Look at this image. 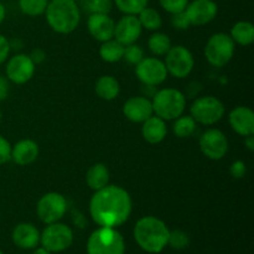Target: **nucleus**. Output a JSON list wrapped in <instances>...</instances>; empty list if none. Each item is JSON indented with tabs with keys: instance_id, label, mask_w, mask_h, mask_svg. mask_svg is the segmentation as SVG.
Segmentation results:
<instances>
[{
	"instance_id": "b1692460",
	"label": "nucleus",
	"mask_w": 254,
	"mask_h": 254,
	"mask_svg": "<svg viewBox=\"0 0 254 254\" xmlns=\"http://www.w3.org/2000/svg\"><path fill=\"white\" fill-rule=\"evenodd\" d=\"M230 36L235 44L250 46L254 41V26L250 21H238L231 29Z\"/></svg>"
},
{
	"instance_id": "2eb2a0df",
	"label": "nucleus",
	"mask_w": 254,
	"mask_h": 254,
	"mask_svg": "<svg viewBox=\"0 0 254 254\" xmlns=\"http://www.w3.org/2000/svg\"><path fill=\"white\" fill-rule=\"evenodd\" d=\"M143 27L136 15H124L114 27V39L123 46L135 44L140 37Z\"/></svg>"
},
{
	"instance_id": "ddd939ff",
	"label": "nucleus",
	"mask_w": 254,
	"mask_h": 254,
	"mask_svg": "<svg viewBox=\"0 0 254 254\" xmlns=\"http://www.w3.org/2000/svg\"><path fill=\"white\" fill-rule=\"evenodd\" d=\"M36 64L29 55L12 56L6 64V78L15 84H24L34 77Z\"/></svg>"
},
{
	"instance_id": "cd10ccee",
	"label": "nucleus",
	"mask_w": 254,
	"mask_h": 254,
	"mask_svg": "<svg viewBox=\"0 0 254 254\" xmlns=\"http://www.w3.org/2000/svg\"><path fill=\"white\" fill-rule=\"evenodd\" d=\"M174 121H175V123L173 126V131L178 138H189L195 133L197 123L193 121L191 116H184L183 114Z\"/></svg>"
},
{
	"instance_id": "c85d7f7f",
	"label": "nucleus",
	"mask_w": 254,
	"mask_h": 254,
	"mask_svg": "<svg viewBox=\"0 0 254 254\" xmlns=\"http://www.w3.org/2000/svg\"><path fill=\"white\" fill-rule=\"evenodd\" d=\"M50 0H19V7L27 16H40L46 11Z\"/></svg>"
},
{
	"instance_id": "a18cd8bd",
	"label": "nucleus",
	"mask_w": 254,
	"mask_h": 254,
	"mask_svg": "<svg viewBox=\"0 0 254 254\" xmlns=\"http://www.w3.org/2000/svg\"><path fill=\"white\" fill-rule=\"evenodd\" d=\"M0 254H4V253H2V251H0Z\"/></svg>"
},
{
	"instance_id": "f03ea898",
	"label": "nucleus",
	"mask_w": 254,
	"mask_h": 254,
	"mask_svg": "<svg viewBox=\"0 0 254 254\" xmlns=\"http://www.w3.org/2000/svg\"><path fill=\"white\" fill-rule=\"evenodd\" d=\"M170 230L155 216L141 217L134 227V238L139 247L148 253H160L168 246Z\"/></svg>"
},
{
	"instance_id": "dca6fc26",
	"label": "nucleus",
	"mask_w": 254,
	"mask_h": 254,
	"mask_svg": "<svg viewBox=\"0 0 254 254\" xmlns=\"http://www.w3.org/2000/svg\"><path fill=\"white\" fill-rule=\"evenodd\" d=\"M123 114L128 121L133 123H143L154 114L153 104L146 97H130L124 103Z\"/></svg>"
},
{
	"instance_id": "c03bdc74",
	"label": "nucleus",
	"mask_w": 254,
	"mask_h": 254,
	"mask_svg": "<svg viewBox=\"0 0 254 254\" xmlns=\"http://www.w3.org/2000/svg\"><path fill=\"white\" fill-rule=\"evenodd\" d=\"M1 121H2V112L1 109H0V123H1Z\"/></svg>"
},
{
	"instance_id": "4c0bfd02",
	"label": "nucleus",
	"mask_w": 254,
	"mask_h": 254,
	"mask_svg": "<svg viewBox=\"0 0 254 254\" xmlns=\"http://www.w3.org/2000/svg\"><path fill=\"white\" fill-rule=\"evenodd\" d=\"M10 49H11V45H10L9 40L4 35H0V64L6 61L10 54Z\"/></svg>"
},
{
	"instance_id": "0eeeda50",
	"label": "nucleus",
	"mask_w": 254,
	"mask_h": 254,
	"mask_svg": "<svg viewBox=\"0 0 254 254\" xmlns=\"http://www.w3.org/2000/svg\"><path fill=\"white\" fill-rule=\"evenodd\" d=\"M190 116L197 124L213 126L225 116V106L213 96H205L195 99L190 107Z\"/></svg>"
},
{
	"instance_id": "c756f323",
	"label": "nucleus",
	"mask_w": 254,
	"mask_h": 254,
	"mask_svg": "<svg viewBox=\"0 0 254 254\" xmlns=\"http://www.w3.org/2000/svg\"><path fill=\"white\" fill-rule=\"evenodd\" d=\"M148 2L149 0H114L116 6L124 15H138L148 6Z\"/></svg>"
},
{
	"instance_id": "7ed1b4c3",
	"label": "nucleus",
	"mask_w": 254,
	"mask_h": 254,
	"mask_svg": "<svg viewBox=\"0 0 254 254\" xmlns=\"http://www.w3.org/2000/svg\"><path fill=\"white\" fill-rule=\"evenodd\" d=\"M45 15L49 26L57 34H71L81 21V11L76 0H51Z\"/></svg>"
},
{
	"instance_id": "6e6552de",
	"label": "nucleus",
	"mask_w": 254,
	"mask_h": 254,
	"mask_svg": "<svg viewBox=\"0 0 254 254\" xmlns=\"http://www.w3.org/2000/svg\"><path fill=\"white\" fill-rule=\"evenodd\" d=\"M40 243L51 253L64 252L73 243V232L64 223H50L40 235Z\"/></svg>"
},
{
	"instance_id": "9b49d317",
	"label": "nucleus",
	"mask_w": 254,
	"mask_h": 254,
	"mask_svg": "<svg viewBox=\"0 0 254 254\" xmlns=\"http://www.w3.org/2000/svg\"><path fill=\"white\" fill-rule=\"evenodd\" d=\"M135 74L139 81L148 87L159 86L168 77L165 64L158 57H144L135 64Z\"/></svg>"
},
{
	"instance_id": "423d86ee",
	"label": "nucleus",
	"mask_w": 254,
	"mask_h": 254,
	"mask_svg": "<svg viewBox=\"0 0 254 254\" xmlns=\"http://www.w3.org/2000/svg\"><path fill=\"white\" fill-rule=\"evenodd\" d=\"M236 44L225 32H218L208 39L205 46V57L213 67H223L232 60Z\"/></svg>"
},
{
	"instance_id": "c9c22d12",
	"label": "nucleus",
	"mask_w": 254,
	"mask_h": 254,
	"mask_svg": "<svg viewBox=\"0 0 254 254\" xmlns=\"http://www.w3.org/2000/svg\"><path fill=\"white\" fill-rule=\"evenodd\" d=\"M11 160V145L9 141L0 135V165Z\"/></svg>"
},
{
	"instance_id": "f8f14e48",
	"label": "nucleus",
	"mask_w": 254,
	"mask_h": 254,
	"mask_svg": "<svg viewBox=\"0 0 254 254\" xmlns=\"http://www.w3.org/2000/svg\"><path fill=\"white\" fill-rule=\"evenodd\" d=\"M200 150L210 160H221L228 151V139L220 129H207L198 140Z\"/></svg>"
},
{
	"instance_id": "72a5a7b5",
	"label": "nucleus",
	"mask_w": 254,
	"mask_h": 254,
	"mask_svg": "<svg viewBox=\"0 0 254 254\" xmlns=\"http://www.w3.org/2000/svg\"><path fill=\"white\" fill-rule=\"evenodd\" d=\"M161 7L169 14H176V12H181L186 9L189 4V0H159Z\"/></svg>"
},
{
	"instance_id": "5701e85b",
	"label": "nucleus",
	"mask_w": 254,
	"mask_h": 254,
	"mask_svg": "<svg viewBox=\"0 0 254 254\" xmlns=\"http://www.w3.org/2000/svg\"><path fill=\"white\" fill-rule=\"evenodd\" d=\"M94 91L101 99L113 101L119 96L121 84L116 77L106 74V76H102L97 79L96 84H94Z\"/></svg>"
},
{
	"instance_id": "4468645a",
	"label": "nucleus",
	"mask_w": 254,
	"mask_h": 254,
	"mask_svg": "<svg viewBox=\"0 0 254 254\" xmlns=\"http://www.w3.org/2000/svg\"><path fill=\"white\" fill-rule=\"evenodd\" d=\"M191 26H202L217 16L218 6L213 0H193L185 9Z\"/></svg>"
},
{
	"instance_id": "aec40b11",
	"label": "nucleus",
	"mask_w": 254,
	"mask_h": 254,
	"mask_svg": "<svg viewBox=\"0 0 254 254\" xmlns=\"http://www.w3.org/2000/svg\"><path fill=\"white\" fill-rule=\"evenodd\" d=\"M39 153V145L31 139H22L11 146V159L19 166H26L34 163Z\"/></svg>"
},
{
	"instance_id": "412c9836",
	"label": "nucleus",
	"mask_w": 254,
	"mask_h": 254,
	"mask_svg": "<svg viewBox=\"0 0 254 254\" xmlns=\"http://www.w3.org/2000/svg\"><path fill=\"white\" fill-rule=\"evenodd\" d=\"M141 126V135L144 140L149 144H159L165 139L168 134V127L164 119L158 116H151L150 118L143 122Z\"/></svg>"
},
{
	"instance_id": "1a4fd4ad",
	"label": "nucleus",
	"mask_w": 254,
	"mask_h": 254,
	"mask_svg": "<svg viewBox=\"0 0 254 254\" xmlns=\"http://www.w3.org/2000/svg\"><path fill=\"white\" fill-rule=\"evenodd\" d=\"M165 56L166 71L175 78H185L192 72L195 60L188 47L181 45L171 46Z\"/></svg>"
},
{
	"instance_id": "20e7f679",
	"label": "nucleus",
	"mask_w": 254,
	"mask_h": 254,
	"mask_svg": "<svg viewBox=\"0 0 254 254\" xmlns=\"http://www.w3.org/2000/svg\"><path fill=\"white\" fill-rule=\"evenodd\" d=\"M151 104L155 116L164 121H174L185 112L186 99L179 89L164 88L154 94Z\"/></svg>"
},
{
	"instance_id": "7c9ffc66",
	"label": "nucleus",
	"mask_w": 254,
	"mask_h": 254,
	"mask_svg": "<svg viewBox=\"0 0 254 254\" xmlns=\"http://www.w3.org/2000/svg\"><path fill=\"white\" fill-rule=\"evenodd\" d=\"M189 245H190V238H189L188 233H185L181 230L170 231V233H169L168 246H170L171 248H174L176 251H181L185 250Z\"/></svg>"
},
{
	"instance_id": "f704fd0d",
	"label": "nucleus",
	"mask_w": 254,
	"mask_h": 254,
	"mask_svg": "<svg viewBox=\"0 0 254 254\" xmlns=\"http://www.w3.org/2000/svg\"><path fill=\"white\" fill-rule=\"evenodd\" d=\"M171 25L178 30H188L191 26L190 20H189L185 10L181 12L173 14V16H171Z\"/></svg>"
},
{
	"instance_id": "39448f33",
	"label": "nucleus",
	"mask_w": 254,
	"mask_h": 254,
	"mask_svg": "<svg viewBox=\"0 0 254 254\" xmlns=\"http://www.w3.org/2000/svg\"><path fill=\"white\" fill-rule=\"evenodd\" d=\"M126 242L117 228L99 227L87 241V254H124Z\"/></svg>"
},
{
	"instance_id": "f3484780",
	"label": "nucleus",
	"mask_w": 254,
	"mask_h": 254,
	"mask_svg": "<svg viewBox=\"0 0 254 254\" xmlns=\"http://www.w3.org/2000/svg\"><path fill=\"white\" fill-rule=\"evenodd\" d=\"M87 27L94 40L104 42L113 39L116 22L109 16V14H89Z\"/></svg>"
},
{
	"instance_id": "a211bd4d",
	"label": "nucleus",
	"mask_w": 254,
	"mask_h": 254,
	"mask_svg": "<svg viewBox=\"0 0 254 254\" xmlns=\"http://www.w3.org/2000/svg\"><path fill=\"white\" fill-rule=\"evenodd\" d=\"M230 126L238 135L248 136L254 134V113L248 107H236L228 117Z\"/></svg>"
},
{
	"instance_id": "37998d69",
	"label": "nucleus",
	"mask_w": 254,
	"mask_h": 254,
	"mask_svg": "<svg viewBox=\"0 0 254 254\" xmlns=\"http://www.w3.org/2000/svg\"><path fill=\"white\" fill-rule=\"evenodd\" d=\"M32 254H51V252H49V251L45 250L44 247H41V248H36V250L32 252Z\"/></svg>"
},
{
	"instance_id": "393cba45",
	"label": "nucleus",
	"mask_w": 254,
	"mask_h": 254,
	"mask_svg": "<svg viewBox=\"0 0 254 254\" xmlns=\"http://www.w3.org/2000/svg\"><path fill=\"white\" fill-rule=\"evenodd\" d=\"M124 49L126 46H123L113 37V39L102 42L101 47H99V56L103 61L108 62V64H114V62L123 60Z\"/></svg>"
},
{
	"instance_id": "6ab92c4d",
	"label": "nucleus",
	"mask_w": 254,
	"mask_h": 254,
	"mask_svg": "<svg viewBox=\"0 0 254 254\" xmlns=\"http://www.w3.org/2000/svg\"><path fill=\"white\" fill-rule=\"evenodd\" d=\"M11 238L16 247L21 250H34L40 243V232L32 223L22 222L15 226Z\"/></svg>"
},
{
	"instance_id": "bb28decb",
	"label": "nucleus",
	"mask_w": 254,
	"mask_h": 254,
	"mask_svg": "<svg viewBox=\"0 0 254 254\" xmlns=\"http://www.w3.org/2000/svg\"><path fill=\"white\" fill-rule=\"evenodd\" d=\"M148 47L155 56H165L171 49L170 37L163 32H154L148 41Z\"/></svg>"
},
{
	"instance_id": "ea45409f",
	"label": "nucleus",
	"mask_w": 254,
	"mask_h": 254,
	"mask_svg": "<svg viewBox=\"0 0 254 254\" xmlns=\"http://www.w3.org/2000/svg\"><path fill=\"white\" fill-rule=\"evenodd\" d=\"M30 57H31L32 61L35 62V64H40V62L44 61L45 59H46V54H45L44 51H42L41 49H36L32 51V54L30 55Z\"/></svg>"
},
{
	"instance_id": "a19ab883",
	"label": "nucleus",
	"mask_w": 254,
	"mask_h": 254,
	"mask_svg": "<svg viewBox=\"0 0 254 254\" xmlns=\"http://www.w3.org/2000/svg\"><path fill=\"white\" fill-rule=\"evenodd\" d=\"M245 145L251 153L254 151V134H252V135L245 136Z\"/></svg>"
},
{
	"instance_id": "2f4dec72",
	"label": "nucleus",
	"mask_w": 254,
	"mask_h": 254,
	"mask_svg": "<svg viewBox=\"0 0 254 254\" xmlns=\"http://www.w3.org/2000/svg\"><path fill=\"white\" fill-rule=\"evenodd\" d=\"M113 7L112 0H86L84 9L89 14H109Z\"/></svg>"
},
{
	"instance_id": "4be33fe9",
	"label": "nucleus",
	"mask_w": 254,
	"mask_h": 254,
	"mask_svg": "<svg viewBox=\"0 0 254 254\" xmlns=\"http://www.w3.org/2000/svg\"><path fill=\"white\" fill-rule=\"evenodd\" d=\"M109 170L103 163H96L89 166L86 173V183L88 188L93 191H98L101 189L109 185Z\"/></svg>"
},
{
	"instance_id": "58836bf2",
	"label": "nucleus",
	"mask_w": 254,
	"mask_h": 254,
	"mask_svg": "<svg viewBox=\"0 0 254 254\" xmlns=\"http://www.w3.org/2000/svg\"><path fill=\"white\" fill-rule=\"evenodd\" d=\"M7 81L9 79L0 74V102L6 99L7 94H9V82Z\"/></svg>"
},
{
	"instance_id": "473e14b6",
	"label": "nucleus",
	"mask_w": 254,
	"mask_h": 254,
	"mask_svg": "<svg viewBox=\"0 0 254 254\" xmlns=\"http://www.w3.org/2000/svg\"><path fill=\"white\" fill-rule=\"evenodd\" d=\"M123 59L126 60L128 64H138L141 60L144 59V51L140 46L135 44H131L126 46L124 49V55H123Z\"/></svg>"
},
{
	"instance_id": "9d476101",
	"label": "nucleus",
	"mask_w": 254,
	"mask_h": 254,
	"mask_svg": "<svg viewBox=\"0 0 254 254\" xmlns=\"http://www.w3.org/2000/svg\"><path fill=\"white\" fill-rule=\"evenodd\" d=\"M67 211V201L60 192H47L39 200L36 212L45 225L59 222Z\"/></svg>"
},
{
	"instance_id": "e433bc0d",
	"label": "nucleus",
	"mask_w": 254,
	"mask_h": 254,
	"mask_svg": "<svg viewBox=\"0 0 254 254\" xmlns=\"http://www.w3.org/2000/svg\"><path fill=\"white\" fill-rule=\"evenodd\" d=\"M230 173L232 175V178L235 179H242L243 176L247 173V168H246V164L242 160H236L235 163H232L230 168Z\"/></svg>"
},
{
	"instance_id": "79ce46f5",
	"label": "nucleus",
	"mask_w": 254,
	"mask_h": 254,
	"mask_svg": "<svg viewBox=\"0 0 254 254\" xmlns=\"http://www.w3.org/2000/svg\"><path fill=\"white\" fill-rule=\"evenodd\" d=\"M5 16H6V10H5V6L4 5L0 2V24H1L2 21H4Z\"/></svg>"
},
{
	"instance_id": "a878e982",
	"label": "nucleus",
	"mask_w": 254,
	"mask_h": 254,
	"mask_svg": "<svg viewBox=\"0 0 254 254\" xmlns=\"http://www.w3.org/2000/svg\"><path fill=\"white\" fill-rule=\"evenodd\" d=\"M138 19L140 21L141 27L146 30H150V31H156L163 25L161 15L159 14L158 10L153 9V7H144L138 14Z\"/></svg>"
},
{
	"instance_id": "f257e3e1",
	"label": "nucleus",
	"mask_w": 254,
	"mask_h": 254,
	"mask_svg": "<svg viewBox=\"0 0 254 254\" xmlns=\"http://www.w3.org/2000/svg\"><path fill=\"white\" fill-rule=\"evenodd\" d=\"M131 208L133 202L129 192L117 185H107L94 191L89 201L91 217L99 227H119L130 217Z\"/></svg>"
}]
</instances>
